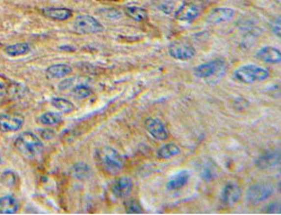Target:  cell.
<instances>
[{"mask_svg": "<svg viewBox=\"0 0 281 215\" xmlns=\"http://www.w3.org/2000/svg\"><path fill=\"white\" fill-rule=\"evenodd\" d=\"M235 16V10L228 7H218L212 9L207 16V22L210 24H222L230 21Z\"/></svg>", "mask_w": 281, "mask_h": 215, "instance_id": "cell-13", "label": "cell"}, {"mask_svg": "<svg viewBox=\"0 0 281 215\" xmlns=\"http://www.w3.org/2000/svg\"><path fill=\"white\" fill-rule=\"evenodd\" d=\"M233 79L239 84L252 85L264 81L270 77V71L267 68L258 66L255 64H245L239 66L233 72Z\"/></svg>", "mask_w": 281, "mask_h": 215, "instance_id": "cell-3", "label": "cell"}, {"mask_svg": "<svg viewBox=\"0 0 281 215\" xmlns=\"http://www.w3.org/2000/svg\"><path fill=\"white\" fill-rule=\"evenodd\" d=\"M20 209V204L10 195L0 197V214H15Z\"/></svg>", "mask_w": 281, "mask_h": 215, "instance_id": "cell-18", "label": "cell"}, {"mask_svg": "<svg viewBox=\"0 0 281 215\" xmlns=\"http://www.w3.org/2000/svg\"><path fill=\"white\" fill-rule=\"evenodd\" d=\"M241 196V187L236 183H234V181H228V183L225 185L224 190L222 192V202L224 205L231 206L239 201Z\"/></svg>", "mask_w": 281, "mask_h": 215, "instance_id": "cell-11", "label": "cell"}, {"mask_svg": "<svg viewBox=\"0 0 281 215\" xmlns=\"http://www.w3.org/2000/svg\"><path fill=\"white\" fill-rule=\"evenodd\" d=\"M29 44L27 43H16V44H12V45L6 46L5 52L9 57H18V55H24L29 52Z\"/></svg>", "mask_w": 281, "mask_h": 215, "instance_id": "cell-24", "label": "cell"}, {"mask_svg": "<svg viewBox=\"0 0 281 215\" xmlns=\"http://www.w3.org/2000/svg\"><path fill=\"white\" fill-rule=\"evenodd\" d=\"M125 206H126V212L128 214H141L142 213V209L139 202L134 198H130L127 199L125 202Z\"/></svg>", "mask_w": 281, "mask_h": 215, "instance_id": "cell-27", "label": "cell"}, {"mask_svg": "<svg viewBox=\"0 0 281 215\" xmlns=\"http://www.w3.org/2000/svg\"><path fill=\"white\" fill-rule=\"evenodd\" d=\"M1 184L6 187H14L17 184V176L14 172H5L1 175Z\"/></svg>", "mask_w": 281, "mask_h": 215, "instance_id": "cell-28", "label": "cell"}, {"mask_svg": "<svg viewBox=\"0 0 281 215\" xmlns=\"http://www.w3.org/2000/svg\"><path fill=\"white\" fill-rule=\"evenodd\" d=\"M99 14L104 18H108V20H118L122 16V12L115 8H103L99 10Z\"/></svg>", "mask_w": 281, "mask_h": 215, "instance_id": "cell-29", "label": "cell"}, {"mask_svg": "<svg viewBox=\"0 0 281 215\" xmlns=\"http://www.w3.org/2000/svg\"><path fill=\"white\" fill-rule=\"evenodd\" d=\"M201 177L204 178V180H212L213 178L216 177V170L215 169H211L210 167H204V170H202L201 172Z\"/></svg>", "mask_w": 281, "mask_h": 215, "instance_id": "cell-30", "label": "cell"}, {"mask_svg": "<svg viewBox=\"0 0 281 215\" xmlns=\"http://www.w3.org/2000/svg\"><path fill=\"white\" fill-rule=\"evenodd\" d=\"M60 50H62V51H75V47L73 46H70V45H65V46H61L60 47Z\"/></svg>", "mask_w": 281, "mask_h": 215, "instance_id": "cell-34", "label": "cell"}, {"mask_svg": "<svg viewBox=\"0 0 281 215\" xmlns=\"http://www.w3.org/2000/svg\"><path fill=\"white\" fill-rule=\"evenodd\" d=\"M0 162H1V158H0Z\"/></svg>", "mask_w": 281, "mask_h": 215, "instance_id": "cell-35", "label": "cell"}, {"mask_svg": "<svg viewBox=\"0 0 281 215\" xmlns=\"http://www.w3.org/2000/svg\"><path fill=\"white\" fill-rule=\"evenodd\" d=\"M15 148L25 158L33 159L42 153L43 143L32 132H24L15 141Z\"/></svg>", "mask_w": 281, "mask_h": 215, "instance_id": "cell-2", "label": "cell"}, {"mask_svg": "<svg viewBox=\"0 0 281 215\" xmlns=\"http://www.w3.org/2000/svg\"><path fill=\"white\" fill-rule=\"evenodd\" d=\"M168 53L175 60L189 61L196 57V49L187 43H175L170 46Z\"/></svg>", "mask_w": 281, "mask_h": 215, "instance_id": "cell-8", "label": "cell"}, {"mask_svg": "<svg viewBox=\"0 0 281 215\" xmlns=\"http://www.w3.org/2000/svg\"><path fill=\"white\" fill-rule=\"evenodd\" d=\"M24 125V117L20 114L0 115V129L3 132H16Z\"/></svg>", "mask_w": 281, "mask_h": 215, "instance_id": "cell-10", "label": "cell"}, {"mask_svg": "<svg viewBox=\"0 0 281 215\" xmlns=\"http://www.w3.org/2000/svg\"><path fill=\"white\" fill-rule=\"evenodd\" d=\"M145 128L149 134L157 141H166L168 139L167 129L159 118L148 117L145 121Z\"/></svg>", "mask_w": 281, "mask_h": 215, "instance_id": "cell-7", "label": "cell"}, {"mask_svg": "<svg viewBox=\"0 0 281 215\" xmlns=\"http://www.w3.org/2000/svg\"><path fill=\"white\" fill-rule=\"evenodd\" d=\"M71 95H73L75 98L84 99L92 95V89L86 86V85H76V86L71 88Z\"/></svg>", "mask_w": 281, "mask_h": 215, "instance_id": "cell-26", "label": "cell"}, {"mask_svg": "<svg viewBox=\"0 0 281 215\" xmlns=\"http://www.w3.org/2000/svg\"><path fill=\"white\" fill-rule=\"evenodd\" d=\"M133 190V181L128 176L120 177L113 181L111 186V192L114 197L127 198L129 197Z\"/></svg>", "mask_w": 281, "mask_h": 215, "instance_id": "cell-9", "label": "cell"}, {"mask_svg": "<svg viewBox=\"0 0 281 215\" xmlns=\"http://www.w3.org/2000/svg\"><path fill=\"white\" fill-rule=\"evenodd\" d=\"M190 179V173L186 170H179L174 173L166 184V188L168 191H179L185 186Z\"/></svg>", "mask_w": 281, "mask_h": 215, "instance_id": "cell-16", "label": "cell"}, {"mask_svg": "<svg viewBox=\"0 0 281 215\" xmlns=\"http://www.w3.org/2000/svg\"><path fill=\"white\" fill-rule=\"evenodd\" d=\"M271 29L277 36H280V22L279 18H276L275 22L271 24Z\"/></svg>", "mask_w": 281, "mask_h": 215, "instance_id": "cell-32", "label": "cell"}, {"mask_svg": "<svg viewBox=\"0 0 281 215\" xmlns=\"http://www.w3.org/2000/svg\"><path fill=\"white\" fill-rule=\"evenodd\" d=\"M95 159L97 165L103 172L110 175H115L121 172L125 167V159L113 148L104 146L96 150Z\"/></svg>", "mask_w": 281, "mask_h": 215, "instance_id": "cell-1", "label": "cell"}, {"mask_svg": "<svg viewBox=\"0 0 281 215\" xmlns=\"http://www.w3.org/2000/svg\"><path fill=\"white\" fill-rule=\"evenodd\" d=\"M280 164V152L278 150L265 152L260 155L256 160V167L261 170H268L275 168Z\"/></svg>", "mask_w": 281, "mask_h": 215, "instance_id": "cell-15", "label": "cell"}, {"mask_svg": "<svg viewBox=\"0 0 281 215\" xmlns=\"http://www.w3.org/2000/svg\"><path fill=\"white\" fill-rule=\"evenodd\" d=\"M257 60L265 64H278L281 62V52L275 46H263L258 49L255 53Z\"/></svg>", "mask_w": 281, "mask_h": 215, "instance_id": "cell-12", "label": "cell"}, {"mask_svg": "<svg viewBox=\"0 0 281 215\" xmlns=\"http://www.w3.org/2000/svg\"><path fill=\"white\" fill-rule=\"evenodd\" d=\"M181 149H179V146H176L175 143H167L164 144L157 150V157L159 159H163V160H167V159H171L178 155Z\"/></svg>", "mask_w": 281, "mask_h": 215, "instance_id": "cell-20", "label": "cell"}, {"mask_svg": "<svg viewBox=\"0 0 281 215\" xmlns=\"http://www.w3.org/2000/svg\"><path fill=\"white\" fill-rule=\"evenodd\" d=\"M55 135V133L53 129H41L40 131V136H42L44 140H51Z\"/></svg>", "mask_w": 281, "mask_h": 215, "instance_id": "cell-31", "label": "cell"}, {"mask_svg": "<svg viewBox=\"0 0 281 215\" xmlns=\"http://www.w3.org/2000/svg\"><path fill=\"white\" fill-rule=\"evenodd\" d=\"M73 31L77 34H96L104 31V26L95 17L79 15L73 23Z\"/></svg>", "mask_w": 281, "mask_h": 215, "instance_id": "cell-5", "label": "cell"}, {"mask_svg": "<svg viewBox=\"0 0 281 215\" xmlns=\"http://www.w3.org/2000/svg\"><path fill=\"white\" fill-rule=\"evenodd\" d=\"M227 71V64L222 58H217L204 64L197 65L193 69V75L199 79L219 80Z\"/></svg>", "mask_w": 281, "mask_h": 215, "instance_id": "cell-4", "label": "cell"}, {"mask_svg": "<svg viewBox=\"0 0 281 215\" xmlns=\"http://www.w3.org/2000/svg\"><path fill=\"white\" fill-rule=\"evenodd\" d=\"M125 13L131 20L136 22H144L148 18V13L140 6H128L126 7Z\"/></svg>", "mask_w": 281, "mask_h": 215, "instance_id": "cell-21", "label": "cell"}, {"mask_svg": "<svg viewBox=\"0 0 281 215\" xmlns=\"http://www.w3.org/2000/svg\"><path fill=\"white\" fill-rule=\"evenodd\" d=\"M200 10L201 8L197 3L184 2L181 6V8L178 10V13H176L175 18L181 22H191L199 16Z\"/></svg>", "mask_w": 281, "mask_h": 215, "instance_id": "cell-14", "label": "cell"}, {"mask_svg": "<svg viewBox=\"0 0 281 215\" xmlns=\"http://www.w3.org/2000/svg\"><path fill=\"white\" fill-rule=\"evenodd\" d=\"M6 94V87L3 84H0V97H2Z\"/></svg>", "mask_w": 281, "mask_h": 215, "instance_id": "cell-33", "label": "cell"}, {"mask_svg": "<svg viewBox=\"0 0 281 215\" xmlns=\"http://www.w3.org/2000/svg\"><path fill=\"white\" fill-rule=\"evenodd\" d=\"M273 186L269 183H257L249 187L246 192V199L251 204H260L273 195Z\"/></svg>", "mask_w": 281, "mask_h": 215, "instance_id": "cell-6", "label": "cell"}, {"mask_svg": "<svg viewBox=\"0 0 281 215\" xmlns=\"http://www.w3.org/2000/svg\"><path fill=\"white\" fill-rule=\"evenodd\" d=\"M42 14L50 20L67 21L73 16V10L63 8V7H48V8L42 9Z\"/></svg>", "mask_w": 281, "mask_h": 215, "instance_id": "cell-17", "label": "cell"}, {"mask_svg": "<svg viewBox=\"0 0 281 215\" xmlns=\"http://www.w3.org/2000/svg\"><path fill=\"white\" fill-rule=\"evenodd\" d=\"M73 72V69L69 65L58 64H52L47 69V77L50 79H57V78H63L69 76Z\"/></svg>", "mask_w": 281, "mask_h": 215, "instance_id": "cell-19", "label": "cell"}, {"mask_svg": "<svg viewBox=\"0 0 281 215\" xmlns=\"http://www.w3.org/2000/svg\"><path fill=\"white\" fill-rule=\"evenodd\" d=\"M91 167L85 162H78L73 166V175L79 180H85L91 176Z\"/></svg>", "mask_w": 281, "mask_h": 215, "instance_id": "cell-23", "label": "cell"}, {"mask_svg": "<svg viewBox=\"0 0 281 215\" xmlns=\"http://www.w3.org/2000/svg\"><path fill=\"white\" fill-rule=\"evenodd\" d=\"M51 105L60 112L71 113L75 109V105L70 101L62 97H55L51 101Z\"/></svg>", "mask_w": 281, "mask_h": 215, "instance_id": "cell-25", "label": "cell"}, {"mask_svg": "<svg viewBox=\"0 0 281 215\" xmlns=\"http://www.w3.org/2000/svg\"><path fill=\"white\" fill-rule=\"evenodd\" d=\"M62 122V118L60 115L55 113H43L42 115H40L39 118H37V123L44 125V127H57Z\"/></svg>", "mask_w": 281, "mask_h": 215, "instance_id": "cell-22", "label": "cell"}]
</instances>
